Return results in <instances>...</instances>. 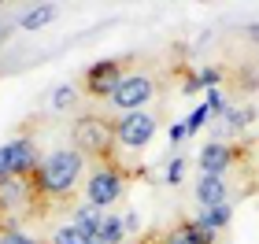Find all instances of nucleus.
<instances>
[{"instance_id": "nucleus-11", "label": "nucleus", "mask_w": 259, "mask_h": 244, "mask_svg": "<svg viewBox=\"0 0 259 244\" xmlns=\"http://www.w3.org/2000/svg\"><path fill=\"white\" fill-rule=\"evenodd\" d=\"M74 226L93 240V237L100 233V226H104V211H100V207H93V204H81L78 211H74Z\"/></svg>"}, {"instance_id": "nucleus-10", "label": "nucleus", "mask_w": 259, "mask_h": 244, "mask_svg": "<svg viewBox=\"0 0 259 244\" xmlns=\"http://www.w3.org/2000/svg\"><path fill=\"white\" fill-rule=\"evenodd\" d=\"M196 200H200V207H222L226 204V181L222 178H215V174H204L200 178V185H196Z\"/></svg>"}, {"instance_id": "nucleus-9", "label": "nucleus", "mask_w": 259, "mask_h": 244, "mask_svg": "<svg viewBox=\"0 0 259 244\" xmlns=\"http://www.w3.org/2000/svg\"><path fill=\"white\" fill-rule=\"evenodd\" d=\"M163 240H167V244H215L219 233H211V229L196 226V222H178L174 229L163 233Z\"/></svg>"}, {"instance_id": "nucleus-19", "label": "nucleus", "mask_w": 259, "mask_h": 244, "mask_svg": "<svg viewBox=\"0 0 259 244\" xmlns=\"http://www.w3.org/2000/svg\"><path fill=\"white\" fill-rule=\"evenodd\" d=\"M204 104H207V111H211V115H226V100H222V92H219V89H207V100H204Z\"/></svg>"}, {"instance_id": "nucleus-21", "label": "nucleus", "mask_w": 259, "mask_h": 244, "mask_svg": "<svg viewBox=\"0 0 259 244\" xmlns=\"http://www.w3.org/2000/svg\"><path fill=\"white\" fill-rule=\"evenodd\" d=\"M185 178V163L182 159H170V167H167V185H182Z\"/></svg>"}, {"instance_id": "nucleus-12", "label": "nucleus", "mask_w": 259, "mask_h": 244, "mask_svg": "<svg viewBox=\"0 0 259 244\" xmlns=\"http://www.w3.org/2000/svg\"><path fill=\"white\" fill-rule=\"evenodd\" d=\"M122 233H126V218L122 215H104L100 233L93 237L89 244H122Z\"/></svg>"}, {"instance_id": "nucleus-1", "label": "nucleus", "mask_w": 259, "mask_h": 244, "mask_svg": "<svg viewBox=\"0 0 259 244\" xmlns=\"http://www.w3.org/2000/svg\"><path fill=\"white\" fill-rule=\"evenodd\" d=\"M81 170H85V156L78 148H60V152L45 156L41 170L33 174V189H37V200L41 207L45 204H60V200H70L81 181Z\"/></svg>"}, {"instance_id": "nucleus-15", "label": "nucleus", "mask_w": 259, "mask_h": 244, "mask_svg": "<svg viewBox=\"0 0 259 244\" xmlns=\"http://www.w3.org/2000/svg\"><path fill=\"white\" fill-rule=\"evenodd\" d=\"M49 244H89V237L81 233L74 222H70V226H56L52 237H49Z\"/></svg>"}, {"instance_id": "nucleus-27", "label": "nucleus", "mask_w": 259, "mask_h": 244, "mask_svg": "<svg viewBox=\"0 0 259 244\" xmlns=\"http://www.w3.org/2000/svg\"><path fill=\"white\" fill-rule=\"evenodd\" d=\"M0 237H4V226H0Z\"/></svg>"}, {"instance_id": "nucleus-14", "label": "nucleus", "mask_w": 259, "mask_h": 244, "mask_svg": "<svg viewBox=\"0 0 259 244\" xmlns=\"http://www.w3.org/2000/svg\"><path fill=\"white\" fill-rule=\"evenodd\" d=\"M56 15H60V8H56V4H37V8H26L19 15V26L37 30V26H45V22H52Z\"/></svg>"}, {"instance_id": "nucleus-3", "label": "nucleus", "mask_w": 259, "mask_h": 244, "mask_svg": "<svg viewBox=\"0 0 259 244\" xmlns=\"http://www.w3.org/2000/svg\"><path fill=\"white\" fill-rule=\"evenodd\" d=\"M122 192H126V174H122L119 163H100L85 178V204L100 207V211L111 207V204H119Z\"/></svg>"}, {"instance_id": "nucleus-6", "label": "nucleus", "mask_w": 259, "mask_h": 244, "mask_svg": "<svg viewBox=\"0 0 259 244\" xmlns=\"http://www.w3.org/2000/svg\"><path fill=\"white\" fill-rule=\"evenodd\" d=\"M122 78H126L122 74V60H100V63L85 67L81 89H85V96H93V100H111V92L119 89Z\"/></svg>"}, {"instance_id": "nucleus-2", "label": "nucleus", "mask_w": 259, "mask_h": 244, "mask_svg": "<svg viewBox=\"0 0 259 244\" xmlns=\"http://www.w3.org/2000/svg\"><path fill=\"white\" fill-rule=\"evenodd\" d=\"M70 137H74V148L81 156H93L100 163H119L115 152H119V144H115V122L104 119L97 111H85L78 115L74 126H70Z\"/></svg>"}, {"instance_id": "nucleus-26", "label": "nucleus", "mask_w": 259, "mask_h": 244, "mask_svg": "<svg viewBox=\"0 0 259 244\" xmlns=\"http://www.w3.org/2000/svg\"><path fill=\"white\" fill-rule=\"evenodd\" d=\"M255 181H259V159H255Z\"/></svg>"}, {"instance_id": "nucleus-5", "label": "nucleus", "mask_w": 259, "mask_h": 244, "mask_svg": "<svg viewBox=\"0 0 259 244\" xmlns=\"http://www.w3.org/2000/svg\"><path fill=\"white\" fill-rule=\"evenodd\" d=\"M156 96V78H148V74H126L119 81V89L111 92V108L115 111H145V104Z\"/></svg>"}, {"instance_id": "nucleus-22", "label": "nucleus", "mask_w": 259, "mask_h": 244, "mask_svg": "<svg viewBox=\"0 0 259 244\" xmlns=\"http://www.w3.org/2000/svg\"><path fill=\"white\" fill-rule=\"evenodd\" d=\"M185 137H189V126H185V122H178V126L170 130V141H174V144H182Z\"/></svg>"}, {"instance_id": "nucleus-25", "label": "nucleus", "mask_w": 259, "mask_h": 244, "mask_svg": "<svg viewBox=\"0 0 259 244\" xmlns=\"http://www.w3.org/2000/svg\"><path fill=\"white\" fill-rule=\"evenodd\" d=\"M0 41H8V22H0Z\"/></svg>"}, {"instance_id": "nucleus-23", "label": "nucleus", "mask_w": 259, "mask_h": 244, "mask_svg": "<svg viewBox=\"0 0 259 244\" xmlns=\"http://www.w3.org/2000/svg\"><path fill=\"white\" fill-rule=\"evenodd\" d=\"M126 244V240H122ZM130 244H167L163 240V233H148V237H141V240H130Z\"/></svg>"}, {"instance_id": "nucleus-24", "label": "nucleus", "mask_w": 259, "mask_h": 244, "mask_svg": "<svg viewBox=\"0 0 259 244\" xmlns=\"http://www.w3.org/2000/svg\"><path fill=\"white\" fill-rule=\"evenodd\" d=\"M248 37H252V41L259 44V22H255V26H248Z\"/></svg>"}, {"instance_id": "nucleus-13", "label": "nucleus", "mask_w": 259, "mask_h": 244, "mask_svg": "<svg viewBox=\"0 0 259 244\" xmlns=\"http://www.w3.org/2000/svg\"><path fill=\"white\" fill-rule=\"evenodd\" d=\"M230 218H233V207L222 204V207H207V211H200V218H193V222L204 226V229H211V233H219V229L230 226Z\"/></svg>"}, {"instance_id": "nucleus-17", "label": "nucleus", "mask_w": 259, "mask_h": 244, "mask_svg": "<svg viewBox=\"0 0 259 244\" xmlns=\"http://www.w3.org/2000/svg\"><path fill=\"white\" fill-rule=\"evenodd\" d=\"M248 122H252V108H226V130L230 133H241Z\"/></svg>"}, {"instance_id": "nucleus-7", "label": "nucleus", "mask_w": 259, "mask_h": 244, "mask_svg": "<svg viewBox=\"0 0 259 244\" xmlns=\"http://www.w3.org/2000/svg\"><path fill=\"white\" fill-rule=\"evenodd\" d=\"M244 156H248V148H233V144L211 141V144H204V152H200V170L222 178V174H226L237 159H244Z\"/></svg>"}, {"instance_id": "nucleus-20", "label": "nucleus", "mask_w": 259, "mask_h": 244, "mask_svg": "<svg viewBox=\"0 0 259 244\" xmlns=\"http://www.w3.org/2000/svg\"><path fill=\"white\" fill-rule=\"evenodd\" d=\"M207 115H211V111H207V104H200V108H196V111L189 115V122H185V126H189V133H196L200 126L207 122Z\"/></svg>"}, {"instance_id": "nucleus-4", "label": "nucleus", "mask_w": 259, "mask_h": 244, "mask_svg": "<svg viewBox=\"0 0 259 244\" xmlns=\"http://www.w3.org/2000/svg\"><path fill=\"white\" fill-rule=\"evenodd\" d=\"M156 130H159V115H156V111H130V115H119V119H115V144L137 152V148L152 144Z\"/></svg>"}, {"instance_id": "nucleus-16", "label": "nucleus", "mask_w": 259, "mask_h": 244, "mask_svg": "<svg viewBox=\"0 0 259 244\" xmlns=\"http://www.w3.org/2000/svg\"><path fill=\"white\" fill-rule=\"evenodd\" d=\"M78 104V89L74 85H56L52 89V108L56 111H70Z\"/></svg>"}, {"instance_id": "nucleus-8", "label": "nucleus", "mask_w": 259, "mask_h": 244, "mask_svg": "<svg viewBox=\"0 0 259 244\" xmlns=\"http://www.w3.org/2000/svg\"><path fill=\"white\" fill-rule=\"evenodd\" d=\"M11 163H15V178H33L45 163L37 152V141L33 137H15L11 141Z\"/></svg>"}, {"instance_id": "nucleus-18", "label": "nucleus", "mask_w": 259, "mask_h": 244, "mask_svg": "<svg viewBox=\"0 0 259 244\" xmlns=\"http://www.w3.org/2000/svg\"><path fill=\"white\" fill-rule=\"evenodd\" d=\"M222 81V67H204V71H196V85L200 89H215Z\"/></svg>"}]
</instances>
